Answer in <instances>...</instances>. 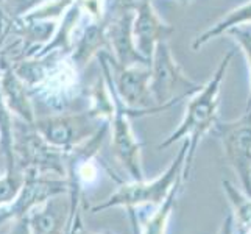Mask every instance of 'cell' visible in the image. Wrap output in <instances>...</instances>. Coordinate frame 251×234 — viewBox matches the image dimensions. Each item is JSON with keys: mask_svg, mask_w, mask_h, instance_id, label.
<instances>
[{"mask_svg": "<svg viewBox=\"0 0 251 234\" xmlns=\"http://www.w3.org/2000/svg\"><path fill=\"white\" fill-rule=\"evenodd\" d=\"M211 131L219 136L229 166L239 177L244 192L251 197V106L236 120H217Z\"/></svg>", "mask_w": 251, "mask_h": 234, "instance_id": "7", "label": "cell"}, {"mask_svg": "<svg viewBox=\"0 0 251 234\" xmlns=\"http://www.w3.org/2000/svg\"><path fill=\"white\" fill-rule=\"evenodd\" d=\"M223 189L228 194L232 208H234L240 233H251V197L237 192V189L229 181H223Z\"/></svg>", "mask_w": 251, "mask_h": 234, "instance_id": "19", "label": "cell"}, {"mask_svg": "<svg viewBox=\"0 0 251 234\" xmlns=\"http://www.w3.org/2000/svg\"><path fill=\"white\" fill-rule=\"evenodd\" d=\"M100 58V66L103 78L106 80V84L111 92L112 105L114 111L109 117V136H111V150L114 156L122 164L124 169L128 172L133 181H141L144 178V169H142V145L137 141L136 134L133 133L129 117L133 116H144L142 112L126 108L122 100L117 97L114 91V86L111 81V71L108 61L105 58V52H100L97 55Z\"/></svg>", "mask_w": 251, "mask_h": 234, "instance_id": "3", "label": "cell"}, {"mask_svg": "<svg viewBox=\"0 0 251 234\" xmlns=\"http://www.w3.org/2000/svg\"><path fill=\"white\" fill-rule=\"evenodd\" d=\"M47 0H0V25H6L30 13Z\"/></svg>", "mask_w": 251, "mask_h": 234, "instance_id": "20", "label": "cell"}, {"mask_svg": "<svg viewBox=\"0 0 251 234\" xmlns=\"http://www.w3.org/2000/svg\"><path fill=\"white\" fill-rule=\"evenodd\" d=\"M0 94H2L6 108L17 119L27 124H33L36 120L27 86L11 69H3L0 72Z\"/></svg>", "mask_w": 251, "mask_h": 234, "instance_id": "14", "label": "cell"}, {"mask_svg": "<svg viewBox=\"0 0 251 234\" xmlns=\"http://www.w3.org/2000/svg\"><path fill=\"white\" fill-rule=\"evenodd\" d=\"M106 47L109 49V42L106 36V14H105L103 19L91 21V24L86 25L83 31L78 34V38L74 39L72 50L69 53L71 63L80 72L89 64V61L95 55H99Z\"/></svg>", "mask_w": 251, "mask_h": 234, "instance_id": "13", "label": "cell"}, {"mask_svg": "<svg viewBox=\"0 0 251 234\" xmlns=\"http://www.w3.org/2000/svg\"><path fill=\"white\" fill-rule=\"evenodd\" d=\"M78 186H69V194L55 195L27 215L31 234H67L76 212L81 209Z\"/></svg>", "mask_w": 251, "mask_h": 234, "instance_id": "10", "label": "cell"}, {"mask_svg": "<svg viewBox=\"0 0 251 234\" xmlns=\"http://www.w3.org/2000/svg\"><path fill=\"white\" fill-rule=\"evenodd\" d=\"M10 234H31V233H30V223H28V219H27V217H21V219L13 220Z\"/></svg>", "mask_w": 251, "mask_h": 234, "instance_id": "23", "label": "cell"}, {"mask_svg": "<svg viewBox=\"0 0 251 234\" xmlns=\"http://www.w3.org/2000/svg\"><path fill=\"white\" fill-rule=\"evenodd\" d=\"M134 8L128 0L112 3V13H106V36L109 49L114 53V61L122 66H150V63L137 52L133 39Z\"/></svg>", "mask_w": 251, "mask_h": 234, "instance_id": "11", "label": "cell"}, {"mask_svg": "<svg viewBox=\"0 0 251 234\" xmlns=\"http://www.w3.org/2000/svg\"><path fill=\"white\" fill-rule=\"evenodd\" d=\"M181 2H187V0H181Z\"/></svg>", "mask_w": 251, "mask_h": 234, "instance_id": "26", "label": "cell"}, {"mask_svg": "<svg viewBox=\"0 0 251 234\" xmlns=\"http://www.w3.org/2000/svg\"><path fill=\"white\" fill-rule=\"evenodd\" d=\"M24 173L17 169L0 177V206L8 205L17 195L24 184Z\"/></svg>", "mask_w": 251, "mask_h": 234, "instance_id": "21", "label": "cell"}, {"mask_svg": "<svg viewBox=\"0 0 251 234\" xmlns=\"http://www.w3.org/2000/svg\"><path fill=\"white\" fill-rule=\"evenodd\" d=\"M101 120L97 112L89 108L81 112H63L41 117L31 125L42 136V139L67 153L97 133L103 125L100 124Z\"/></svg>", "mask_w": 251, "mask_h": 234, "instance_id": "6", "label": "cell"}, {"mask_svg": "<svg viewBox=\"0 0 251 234\" xmlns=\"http://www.w3.org/2000/svg\"><path fill=\"white\" fill-rule=\"evenodd\" d=\"M105 58L111 71V81L117 97L122 103L134 111L147 114H156L166 106H158L150 92V67L149 66H119L114 58L105 52Z\"/></svg>", "mask_w": 251, "mask_h": 234, "instance_id": "8", "label": "cell"}, {"mask_svg": "<svg viewBox=\"0 0 251 234\" xmlns=\"http://www.w3.org/2000/svg\"><path fill=\"white\" fill-rule=\"evenodd\" d=\"M245 25H251V0L234 8V10H231L226 16L222 17L219 22H215L212 27H209L201 34H198L192 44V49L198 50L200 47L206 46L209 41L225 34L228 30L236 28V27H245Z\"/></svg>", "mask_w": 251, "mask_h": 234, "instance_id": "16", "label": "cell"}, {"mask_svg": "<svg viewBox=\"0 0 251 234\" xmlns=\"http://www.w3.org/2000/svg\"><path fill=\"white\" fill-rule=\"evenodd\" d=\"M225 34L231 36V39H234L237 42V46L240 47L242 53H244L247 64H248V72H250V97L247 108L251 106V25H245V27H236L228 30Z\"/></svg>", "mask_w": 251, "mask_h": 234, "instance_id": "22", "label": "cell"}, {"mask_svg": "<svg viewBox=\"0 0 251 234\" xmlns=\"http://www.w3.org/2000/svg\"><path fill=\"white\" fill-rule=\"evenodd\" d=\"M13 124H14V116L6 108L2 94H0V150L3 152L5 156L6 172L16 170V159L13 150Z\"/></svg>", "mask_w": 251, "mask_h": 234, "instance_id": "18", "label": "cell"}, {"mask_svg": "<svg viewBox=\"0 0 251 234\" xmlns=\"http://www.w3.org/2000/svg\"><path fill=\"white\" fill-rule=\"evenodd\" d=\"M189 149L187 139H183V145L176 155V158L172 161V164L167 167V170L162 173L161 177L154 178L151 181L141 180V181H120L119 180V187L112 192L105 200L97 203L91 208L92 214L103 212L111 208H139L144 205H153L159 206L166 197L170 194L178 181L183 180V167L186 161V155Z\"/></svg>", "mask_w": 251, "mask_h": 234, "instance_id": "2", "label": "cell"}, {"mask_svg": "<svg viewBox=\"0 0 251 234\" xmlns=\"http://www.w3.org/2000/svg\"><path fill=\"white\" fill-rule=\"evenodd\" d=\"M114 2H119V0H114Z\"/></svg>", "mask_w": 251, "mask_h": 234, "instance_id": "27", "label": "cell"}, {"mask_svg": "<svg viewBox=\"0 0 251 234\" xmlns=\"http://www.w3.org/2000/svg\"><path fill=\"white\" fill-rule=\"evenodd\" d=\"M81 16H83L81 3H80V0H75V2L67 8V11L63 14L61 19H59L56 31L53 36H51V39L44 47H41L33 56H46L49 53H53V52H56V53L63 56L71 53L74 39H75V31L80 25Z\"/></svg>", "mask_w": 251, "mask_h": 234, "instance_id": "15", "label": "cell"}, {"mask_svg": "<svg viewBox=\"0 0 251 234\" xmlns=\"http://www.w3.org/2000/svg\"><path fill=\"white\" fill-rule=\"evenodd\" d=\"M13 150L16 169L34 175H56L66 178V152L50 145L31 124L14 117Z\"/></svg>", "mask_w": 251, "mask_h": 234, "instance_id": "4", "label": "cell"}, {"mask_svg": "<svg viewBox=\"0 0 251 234\" xmlns=\"http://www.w3.org/2000/svg\"><path fill=\"white\" fill-rule=\"evenodd\" d=\"M232 58H234V50L228 52V53L222 58L217 71L214 72L211 80L201 84L200 89L190 95L183 122L179 124V127L166 141H162L158 145V149L162 150L170 147L172 144H175L176 141L187 139L189 149H187L184 167H183V180H186L189 175V170L192 167V162L195 158L197 147L200 144L201 137L206 133H209L214 128L215 122L219 120L217 114H219V105H220V89H222V83L225 80V75H226V71Z\"/></svg>", "mask_w": 251, "mask_h": 234, "instance_id": "1", "label": "cell"}, {"mask_svg": "<svg viewBox=\"0 0 251 234\" xmlns=\"http://www.w3.org/2000/svg\"><path fill=\"white\" fill-rule=\"evenodd\" d=\"M150 92L158 106L170 108L201 88L189 78L172 55L169 41H162L150 58Z\"/></svg>", "mask_w": 251, "mask_h": 234, "instance_id": "5", "label": "cell"}, {"mask_svg": "<svg viewBox=\"0 0 251 234\" xmlns=\"http://www.w3.org/2000/svg\"><path fill=\"white\" fill-rule=\"evenodd\" d=\"M128 214H129V219H131V228H133V234H137V228H136V222H137V212L134 211V208H128Z\"/></svg>", "mask_w": 251, "mask_h": 234, "instance_id": "24", "label": "cell"}, {"mask_svg": "<svg viewBox=\"0 0 251 234\" xmlns=\"http://www.w3.org/2000/svg\"><path fill=\"white\" fill-rule=\"evenodd\" d=\"M24 184L13 200L0 206V227L6 222L27 217V215L49 198L69 194V183L63 177L24 173Z\"/></svg>", "mask_w": 251, "mask_h": 234, "instance_id": "9", "label": "cell"}, {"mask_svg": "<svg viewBox=\"0 0 251 234\" xmlns=\"http://www.w3.org/2000/svg\"><path fill=\"white\" fill-rule=\"evenodd\" d=\"M134 8L133 19V39L137 52L150 63L154 49L162 41H169L175 28L164 22L154 10L151 0H133L129 2Z\"/></svg>", "mask_w": 251, "mask_h": 234, "instance_id": "12", "label": "cell"}, {"mask_svg": "<svg viewBox=\"0 0 251 234\" xmlns=\"http://www.w3.org/2000/svg\"><path fill=\"white\" fill-rule=\"evenodd\" d=\"M75 234H109V233H95V231H88V230H84V227L81 225V227H78V230H76Z\"/></svg>", "mask_w": 251, "mask_h": 234, "instance_id": "25", "label": "cell"}, {"mask_svg": "<svg viewBox=\"0 0 251 234\" xmlns=\"http://www.w3.org/2000/svg\"><path fill=\"white\" fill-rule=\"evenodd\" d=\"M181 186H183V181H178V183L173 186L170 194L166 197V200L158 206L156 212H153V215L145 222L144 227H139V220L136 222L137 234H166L172 211L178 200Z\"/></svg>", "mask_w": 251, "mask_h": 234, "instance_id": "17", "label": "cell"}]
</instances>
